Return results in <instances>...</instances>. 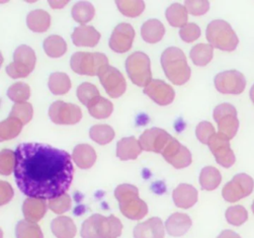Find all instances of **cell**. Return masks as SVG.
<instances>
[{
	"instance_id": "cell-35",
	"label": "cell",
	"mask_w": 254,
	"mask_h": 238,
	"mask_svg": "<svg viewBox=\"0 0 254 238\" xmlns=\"http://www.w3.org/2000/svg\"><path fill=\"white\" fill-rule=\"evenodd\" d=\"M23 122L19 119L9 118L1 122L0 125V134H1V141H8L14 139L23 129Z\"/></svg>"
},
{
	"instance_id": "cell-1",
	"label": "cell",
	"mask_w": 254,
	"mask_h": 238,
	"mask_svg": "<svg viewBox=\"0 0 254 238\" xmlns=\"http://www.w3.org/2000/svg\"><path fill=\"white\" fill-rule=\"evenodd\" d=\"M14 176L22 193L51 200L66 193L74 167L67 152L42 143H22L15 150Z\"/></svg>"
},
{
	"instance_id": "cell-14",
	"label": "cell",
	"mask_w": 254,
	"mask_h": 238,
	"mask_svg": "<svg viewBox=\"0 0 254 238\" xmlns=\"http://www.w3.org/2000/svg\"><path fill=\"white\" fill-rule=\"evenodd\" d=\"M209 148L215 157L217 163L228 169L236 162V156L230 146L229 139L223 134H215L209 141Z\"/></svg>"
},
{
	"instance_id": "cell-10",
	"label": "cell",
	"mask_w": 254,
	"mask_h": 238,
	"mask_svg": "<svg viewBox=\"0 0 254 238\" xmlns=\"http://www.w3.org/2000/svg\"><path fill=\"white\" fill-rule=\"evenodd\" d=\"M254 189V178L246 173H239L224 186L222 195L226 202L236 203L251 195Z\"/></svg>"
},
{
	"instance_id": "cell-13",
	"label": "cell",
	"mask_w": 254,
	"mask_h": 238,
	"mask_svg": "<svg viewBox=\"0 0 254 238\" xmlns=\"http://www.w3.org/2000/svg\"><path fill=\"white\" fill-rule=\"evenodd\" d=\"M98 76L109 96L119 98L125 92L127 88L126 80L116 67L105 65L100 70Z\"/></svg>"
},
{
	"instance_id": "cell-15",
	"label": "cell",
	"mask_w": 254,
	"mask_h": 238,
	"mask_svg": "<svg viewBox=\"0 0 254 238\" xmlns=\"http://www.w3.org/2000/svg\"><path fill=\"white\" fill-rule=\"evenodd\" d=\"M172 139L173 137L168 132H166L164 129L153 127L146 129L141 135L139 142L142 146V150L144 151L162 154V152L168 146V144Z\"/></svg>"
},
{
	"instance_id": "cell-45",
	"label": "cell",
	"mask_w": 254,
	"mask_h": 238,
	"mask_svg": "<svg viewBox=\"0 0 254 238\" xmlns=\"http://www.w3.org/2000/svg\"><path fill=\"white\" fill-rule=\"evenodd\" d=\"M215 128L213 125L209 121H202L200 122L196 128H195V135L197 140L200 141L203 144H209V141L214 135Z\"/></svg>"
},
{
	"instance_id": "cell-26",
	"label": "cell",
	"mask_w": 254,
	"mask_h": 238,
	"mask_svg": "<svg viewBox=\"0 0 254 238\" xmlns=\"http://www.w3.org/2000/svg\"><path fill=\"white\" fill-rule=\"evenodd\" d=\"M142 39L150 43L155 44L162 39L165 35L163 23L157 19H151L144 22L141 28Z\"/></svg>"
},
{
	"instance_id": "cell-28",
	"label": "cell",
	"mask_w": 254,
	"mask_h": 238,
	"mask_svg": "<svg viewBox=\"0 0 254 238\" xmlns=\"http://www.w3.org/2000/svg\"><path fill=\"white\" fill-rule=\"evenodd\" d=\"M222 182V174L214 167H205L199 175V183L202 190L213 191Z\"/></svg>"
},
{
	"instance_id": "cell-37",
	"label": "cell",
	"mask_w": 254,
	"mask_h": 238,
	"mask_svg": "<svg viewBox=\"0 0 254 238\" xmlns=\"http://www.w3.org/2000/svg\"><path fill=\"white\" fill-rule=\"evenodd\" d=\"M116 4L122 14L130 18L139 16L145 7L142 0H117Z\"/></svg>"
},
{
	"instance_id": "cell-49",
	"label": "cell",
	"mask_w": 254,
	"mask_h": 238,
	"mask_svg": "<svg viewBox=\"0 0 254 238\" xmlns=\"http://www.w3.org/2000/svg\"><path fill=\"white\" fill-rule=\"evenodd\" d=\"M13 189L6 181H1V206L6 205L13 197Z\"/></svg>"
},
{
	"instance_id": "cell-33",
	"label": "cell",
	"mask_w": 254,
	"mask_h": 238,
	"mask_svg": "<svg viewBox=\"0 0 254 238\" xmlns=\"http://www.w3.org/2000/svg\"><path fill=\"white\" fill-rule=\"evenodd\" d=\"M43 47L47 55L52 58L62 57L67 50V46L64 39L57 35L47 37L44 40Z\"/></svg>"
},
{
	"instance_id": "cell-41",
	"label": "cell",
	"mask_w": 254,
	"mask_h": 238,
	"mask_svg": "<svg viewBox=\"0 0 254 238\" xmlns=\"http://www.w3.org/2000/svg\"><path fill=\"white\" fill-rule=\"evenodd\" d=\"M76 95L78 100L84 105L88 106L92 101H94L96 98L100 97V92H99V89L94 85L85 82L77 88Z\"/></svg>"
},
{
	"instance_id": "cell-42",
	"label": "cell",
	"mask_w": 254,
	"mask_h": 238,
	"mask_svg": "<svg viewBox=\"0 0 254 238\" xmlns=\"http://www.w3.org/2000/svg\"><path fill=\"white\" fill-rule=\"evenodd\" d=\"M33 106L29 103H21V104H15L13 105L11 112L9 114V118L19 119L23 122V125L30 122L31 119L33 118Z\"/></svg>"
},
{
	"instance_id": "cell-24",
	"label": "cell",
	"mask_w": 254,
	"mask_h": 238,
	"mask_svg": "<svg viewBox=\"0 0 254 238\" xmlns=\"http://www.w3.org/2000/svg\"><path fill=\"white\" fill-rule=\"evenodd\" d=\"M72 158L78 168L89 170L96 161V153L89 144H78L73 151Z\"/></svg>"
},
{
	"instance_id": "cell-31",
	"label": "cell",
	"mask_w": 254,
	"mask_h": 238,
	"mask_svg": "<svg viewBox=\"0 0 254 238\" xmlns=\"http://www.w3.org/2000/svg\"><path fill=\"white\" fill-rule=\"evenodd\" d=\"M213 49L209 44L195 45L190 52V58L195 65L206 66L213 58Z\"/></svg>"
},
{
	"instance_id": "cell-53",
	"label": "cell",
	"mask_w": 254,
	"mask_h": 238,
	"mask_svg": "<svg viewBox=\"0 0 254 238\" xmlns=\"http://www.w3.org/2000/svg\"><path fill=\"white\" fill-rule=\"evenodd\" d=\"M252 210H253V212H254V203H253V205H252Z\"/></svg>"
},
{
	"instance_id": "cell-32",
	"label": "cell",
	"mask_w": 254,
	"mask_h": 238,
	"mask_svg": "<svg viewBox=\"0 0 254 238\" xmlns=\"http://www.w3.org/2000/svg\"><path fill=\"white\" fill-rule=\"evenodd\" d=\"M95 15V9L93 5L88 1H79L75 3L72 8V16L75 22L81 25H86L90 22Z\"/></svg>"
},
{
	"instance_id": "cell-25",
	"label": "cell",
	"mask_w": 254,
	"mask_h": 238,
	"mask_svg": "<svg viewBox=\"0 0 254 238\" xmlns=\"http://www.w3.org/2000/svg\"><path fill=\"white\" fill-rule=\"evenodd\" d=\"M53 234L57 238H74L76 235V227L73 220L66 216H60L51 223Z\"/></svg>"
},
{
	"instance_id": "cell-44",
	"label": "cell",
	"mask_w": 254,
	"mask_h": 238,
	"mask_svg": "<svg viewBox=\"0 0 254 238\" xmlns=\"http://www.w3.org/2000/svg\"><path fill=\"white\" fill-rule=\"evenodd\" d=\"M15 152L5 149L1 152V174L8 176L14 172L15 169Z\"/></svg>"
},
{
	"instance_id": "cell-40",
	"label": "cell",
	"mask_w": 254,
	"mask_h": 238,
	"mask_svg": "<svg viewBox=\"0 0 254 238\" xmlns=\"http://www.w3.org/2000/svg\"><path fill=\"white\" fill-rule=\"evenodd\" d=\"M30 87L23 82H17L8 89V98L15 104L26 103L30 98Z\"/></svg>"
},
{
	"instance_id": "cell-36",
	"label": "cell",
	"mask_w": 254,
	"mask_h": 238,
	"mask_svg": "<svg viewBox=\"0 0 254 238\" xmlns=\"http://www.w3.org/2000/svg\"><path fill=\"white\" fill-rule=\"evenodd\" d=\"M15 235L16 238H44L43 233L38 224L26 220L17 223Z\"/></svg>"
},
{
	"instance_id": "cell-7",
	"label": "cell",
	"mask_w": 254,
	"mask_h": 238,
	"mask_svg": "<svg viewBox=\"0 0 254 238\" xmlns=\"http://www.w3.org/2000/svg\"><path fill=\"white\" fill-rule=\"evenodd\" d=\"M127 75L133 84L145 88L152 80L149 57L142 52L132 53L126 60Z\"/></svg>"
},
{
	"instance_id": "cell-47",
	"label": "cell",
	"mask_w": 254,
	"mask_h": 238,
	"mask_svg": "<svg viewBox=\"0 0 254 238\" xmlns=\"http://www.w3.org/2000/svg\"><path fill=\"white\" fill-rule=\"evenodd\" d=\"M169 163L173 166L175 169H185L192 163V155L191 152L186 147L182 146L179 153L169 161Z\"/></svg>"
},
{
	"instance_id": "cell-16",
	"label": "cell",
	"mask_w": 254,
	"mask_h": 238,
	"mask_svg": "<svg viewBox=\"0 0 254 238\" xmlns=\"http://www.w3.org/2000/svg\"><path fill=\"white\" fill-rule=\"evenodd\" d=\"M135 37V31L129 23L122 22L113 31L109 40L111 50L117 53H125L131 49Z\"/></svg>"
},
{
	"instance_id": "cell-38",
	"label": "cell",
	"mask_w": 254,
	"mask_h": 238,
	"mask_svg": "<svg viewBox=\"0 0 254 238\" xmlns=\"http://www.w3.org/2000/svg\"><path fill=\"white\" fill-rule=\"evenodd\" d=\"M90 137L92 141L105 145L113 141L115 138V131L108 125H95L90 127Z\"/></svg>"
},
{
	"instance_id": "cell-48",
	"label": "cell",
	"mask_w": 254,
	"mask_h": 238,
	"mask_svg": "<svg viewBox=\"0 0 254 238\" xmlns=\"http://www.w3.org/2000/svg\"><path fill=\"white\" fill-rule=\"evenodd\" d=\"M185 7L187 12L194 16H201L209 9V2L208 0H187Z\"/></svg>"
},
{
	"instance_id": "cell-5",
	"label": "cell",
	"mask_w": 254,
	"mask_h": 238,
	"mask_svg": "<svg viewBox=\"0 0 254 238\" xmlns=\"http://www.w3.org/2000/svg\"><path fill=\"white\" fill-rule=\"evenodd\" d=\"M206 37L210 46L224 52H234L239 46L238 35L231 25L224 20L209 22L206 30Z\"/></svg>"
},
{
	"instance_id": "cell-4",
	"label": "cell",
	"mask_w": 254,
	"mask_h": 238,
	"mask_svg": "<svg viewBox=\"0 0 254 238\" xmlns=\"http://www.w3.org/2000/svg\"><path fill=\"white\" fill-rule=\"evenodd\" d=\"M115 196L120 203L121 213L127 219L139 221L148 213V207L139 197L137 187L131 184H121L116 188Z\"/></svg>"
},
{
	"instance_id": "cell-39",
	"label": "cell",
	"mask_w": 254,
	"mask_h": 238,
	"mask_svg": "<svg viewBox=\"0 0 254 238\" xmlns=\"http://www.w3.org/2000/svg\"><path fill=\"white\" fill-rule=\"evenodd\" d=\"M225 219L226 222L230 225L239 227L242 224L246 223L249 219V213L246 208L240 205L232 206L226 209L225 211Z\"/></svg>"
},
{
	"instance_id": "cell-51",
	"label": "cell",
	"mask_w": 254,
	"mask_h": 238,
	"mask_svg": "<svg viewBox=\"0 0 254 238\" xmlns=\"http://www.w3.org/2000/svg\"><path fill=\"white\" fill-rule=\"evenodd\" d=\"M67 0H50L49 4L53 8H62L67 4Z\"/></svg>"
},
{
	"instance_id": "cell-9",
	"label": "cell",
	"mask_w": 254,
	"mask_h": 238,
	"mask_svg": "<svg viewBox=\"0 0 254 238\" xmlns=\"http://www.w3.org/2000/svg\"><path fill=\"white\" fill-rule=\"evenodd\" d=\"M213 119L218 125L219 133L223 134L229 140L238 133L239 120L238 111L231 104H219L213 111Z\"/></svg>"
},
{
	"instance_id": "cell-11",
	"label": "cell",
	"mask_w": 254,
	"mask_h": 238,
	"mask_svg": "<svg viewBox=\"0 0 254 238\" xmlns=\"http://www.w3.org/2000/svg\"><path fill=\"white\" fill-rule=\"evenodd\" d=\"M214 85L217 90L223 94L239 95L246 88V78L239 71L227 70L217 74Z\"/></svg>"
},
{
	"instance_id": "cell-34",
	"label": "cell",
	"mask_w": 254,
	"mask_h": 238,
	"mask_svg": "<svg viewBox=\"0 0 254 238\" xmlns=\"http://www.w3.org/2000/svg\"><path fill=\"white\" fill-rule=\"evenodd\" d=\"M49 89L54 95H63L71 89V80L64 73H53L49 78Z\"/></svg>"
},
{
	"instance_id": "cell-19",
	"label": "cell",
	"mask_w": 254,
	"mask_h": 238,
	"mask_svg": "<svg viewBox=\"0 0 254 238\" xmlns=\"http://www.w3.org/2000/svg\"><path fill=\"white\" fill-rule=\"evenodd\" d=\"M172 198L176 207L187 209L195 205L198 199V193L194 186L181 183L174 189Z\"/></svg>"
},
{
	"instance_id": "cell-2",
	"label": "cell",
	"mask_w": 254,
	"mask_h": 238,
	"mask_svg": "<svg viewBox=\"0 0 254 238\" xmlns=\"http://www.w3.org/2000/svg\"><path fill=\"white\" fill-rule=\"evenodd\" d=\"M122 229L119 218L93 214L82 223L80 234L82 238H119Z\"/></svg>"
},
{
	"instance_id": "cell-12",
	"label": "cell",
	"mask_w": 254,
	"mask_h": 238,
	"mask_svg": "<svg viewBox=\"0 0 254 238\" xmlns=\"http://www.w3.org/2000/svg\"><path fill=\"white\" fill-rule=\"evenodd\" d=\"M49 116L57 125H75L82 119V112L77 105L57 101L51 105Z\"/></svg>"
},
{
	"instance_id": "cell-23",
	"label": "cell",
	"mask_w": 254,
	"mask_h": 238,
	"mask_svg": "<svg viewBox=\"0 0 254 238\" xmlns=\"http://www.w3.org/2000/svg\"><path fill=\"white\" fill-rule=\"evenodd\" d=\"M142 151L140 142L133 136L121 139L117 145V156L123 161L136 159Z\"/></svg>"
},
{
	"instance_id": "cell-17",
	"label": "cell",
	"mask_w": 254,
	"mask_h": 238,
	"mask_svg": "<svg viewBox=\"0 0 254 238\" xmlns=\"http://www.w3.org/2000/svg\"><path fill=\"white\" fill-rule=\"evenodd\" d=\"M143 93L161 106L172 104L175 98V91L172 86L159 79H152L143 89Z\"/></svg>"
},
{
	"instance_id": "cell-8",
	"label": "cell",
	"mask_w": 254,
	"mask_h": 238,
	"mask_svg": "<svg viewBox=\"0 0 254 238\" xmlns=\"http://www.w3.org/2000/svg\"><path fill=\"white\" fill-rule=\"evenodd\" d=\"M36 54L27 45H21L14 52L13 61L9 63L6 71L11 78L26 77L32 73L36 65Z\"/></svg>"
},
{
	"instance_id": "cell-30",
	"label": "cell",
	"mask_w": 254,
	"mask_h": 238,
	"mask_svg": "<svg viewBox=\"0 0 254 238\" xmlns=\"http://www.w3.org/2000/svg\"><path fill=\"white\" fill-rule=\"evenodd\" d=\"M90 116L94 119H105L111 116L114 106L107 99L103 97H98L87 106Z\"/></svg>"
},
{
	"instance_id": "cell-46",
	"label": "cell",
	"mask_w": 254,
	"mask_h": 238,
	"mask_svg": "<svg viewBox=\"0 0 254 238\" xmlns=\"http://www.w3.org/2000/svg\"><path fill=\"white\" fill-rule=\"evenodd\" d=\"M179 35L185 42L191 43L200 37L201 30L200 27L194 22H188L185 26L180 28Z\"/></svg>"
},
{
	"instance_id": "cell-20",
	"label": "cell",
	"mask_w": 254,
	"mask_h": 238,
	"mask_svg": "<svg viewBox=\"0 0 254 238\" xmlns=\"http://www.w3.org/2000/svg\"><path fill=\"white\" fill-rule=\"evenodd\" d=\"M192 226V220L185 213L176 212L168 218L165 223L167 233L173 238H180L187 234Z\"/></svg>"
},
{
	"instance_id": "cell-21",
	"label": "cell",
	"mask_w": 254,
	"mask_h": 238,
	"mask_svg": "<svg viewBox=\"0 0 254 238\" xmlns=\"http://www.w3.org/2000/svg\"><path fill=\"white\" fill-rule=\"evenodd\" d=\"M101 39V34L93 26L80 25L72 34L73 43L76 47H95Z\"/></svg>"
},
{
	"instance_id": "cell-22",
	"label": "cell",
	"mask_w": 254,
	"mask_h": 238,
	"mask_svg": "<svg viewBox=\"0 0 254 238\" xmlns=\"http://www.w3.org/2000/svg\"><path fill=\"white\" fill-rule=\"evenodd\" d=\"M48 208L46 200L28 197L23 204L24 219L30 223H38L45 216Z\"/></svg>"
},
{
	"instance_id": "cell-29",
	"label": "cell",
	"mask_w": 254,
	"mask_h": 238,
	"mask_svg": "<svg viewBox=\"0 0 254 238\" xmlns=\"http://www.w3.org/2000/svg\"><path fill=\"white\" fill-rule=\"evenodd\" d=\"M166 18L173 27L182 28L188 21V12L186 7L179 3H174L167 8Z\"/></svg>"
},
{
	"instance_id": "cell-43",
	"label": "cell",
	"mask_w": 254,
	"mask_h": 238,
	"mask_svg": "<svg viewBox=\"0 0 254 238\" xmlns=\"http://www.w3.org/2000/svg\"><path fill=\"white\" fill-rule=\"evenodd\" d=\"M49 208L56 214H64L72 207V200L70 195L64 193L57 198L51 199L48 203Z\"/></svg>"
},
{
	"instance_id": "cell-3",
	"label": "cell",
	"mask_w": 254,
	"mask_h": 238,
	"mask_svg": "<svg viewBox=\"0 0 254 238\" xmlns=\"http://www.w3.org/2000/svg\"><path fill=\"white\" fill-rule=\"evenodd\" d=\"M161 65L170 81L175 85L186 84L191 76V69L184 52L176 47L165 50L161 55Z\"/></svg>"
},
{
	"instance_id": "cell-50",
	"label": "cell",
	"mask_w": 254,
	"mask_h": 238,
	"mask_svg": "<svg viewBox=\"0 0 254 238\" xmlns=\"http://www.w3.org/2000/svg\"><path fill=\"white\" fill-rule=\"evenodd\" d=\"M217 238H241L239 234L232 230H224L221 232V234Z\"/></svg>"
},
{
	"instance_id": "cell-27",
	"label": "cell",
	"mask_w": 254,
	"mask_h": 238,
	"mask_svg": "<svg viewBox=\"0 0 254 238\" xmlns=\"http://www.w3.org/2000/svg\"><path fill=\"white\" fill-rule=\"evenodd\" d=\"M27 26L36 33H43L51 25V16L43 9H35L27 15Z\"/></svg>"
},
{
	"instance_id": "cell-18",
	"label": "cell",
	"mask_w": 254,
	"mask_h": 238,
	"mask_svg": "<svg viewBox=\"0 0 254 238\" xmlns=\"http://www.w3.org/2000/svg\"><path fill=\"white\" fill-rule=\"evenodd\" d=\"M165 227L161 219L153 217L135 226L134 238H164Z\"/></svg>"
},
{
	"instance_id": "cell-52",
	"label": "cell",
	"mask_w": 254,
	"mask_h": 238,
	"mask_svg": "<svg viewBox=\"0 0 254 238\" xmlns=\"http://www.w3.org/2000/svg\"><path fill=\"white\" fill-rule=\"evenodd\" d=\"M250 97H251V100L253 101V103L254 104V84L253 85V87L251 88V90H250Z\"/></svg>"
},
{
	"instance_id": "cell-6",
	"label": "cell",
	"mask_w": 254,
	"mask_h": 238,
	"mask_svg": "<svg viewBox=\"0 0 254 238\" xmlns=\"http://www.w3.org/2000/svg\"><path fill=\"white\" fill-rule=\"evenodd\" d=\"M70 64L76 74L94 76L108 64V59L104 53L100 52H76L71 57Z\"/></svg>"
}]
</instances>
